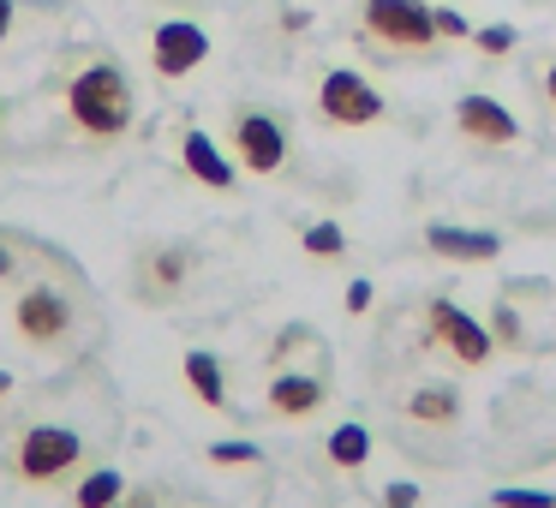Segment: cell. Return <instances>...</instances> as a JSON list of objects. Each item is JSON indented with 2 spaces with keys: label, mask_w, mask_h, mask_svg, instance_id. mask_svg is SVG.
<instances>
[{
  "label": "cell",
  "mask_w": 556,
  "mask_h": 508,
  "mask_svg": "<svg viewBox=\"0 0 556 508\" xmlns=\"http://www.w3.org/2000/svg\"><path fill=\"white\" fill-rule=\"evenodd\" d=\"M431 13H437V37H455V42H460V37H472L467 18H460L455 7H431Z\"/></svg>",
  "instance_id": "23"
},
{
  "label": "cell",
  "mask_w": 556,
  "mask_h": 508,
  "mask_svg": "<svg viewBox=\"0 0 556 508\" xmlns=\"http://www.w3.org/2000/svg\"><path fill=\"white\" fill-rule=\"evenodd\" d=\"M233 156L245 162L252 174H276L281 162H288V132H281V120H269L264 109H245L233 114V132H228Z\"/></svg>",
  "instance_id": "7"
},
{
  "label": "cell",
  "mask_w": 556,
  "mask_h": 508,
  "mask_svg": "<svg viewBox=\"0 0 556 508\" xmlns=\"http://www.w3.org/2000/svg\"><path fill=\"white\" fill-rule=\"evenodd\" d=\"M186 269H192V252L186 245H162V252H150V264H144V276H150V293H174L186 281Z\"/></svg>",
  "instance_id": "15"
},
{
  "label": "cell",
  "mask_w": 556,
  "mask_h": 508,
  "mask_svg": "<svg viewBox=\"0 0 556 508\" xmlns=\"http://www.w3.org/2000/svg\"><path fill=\"white\" fill-rule=\"evenodd\" d=\"M383 508H419V484H407V479H395L383 491Z\"/></svg>",
  "instance_id": "24"
},
{
  "label": "cell",
  "mask_w": 556,
  "mask_h": 508,
  "mask_svg": "<svg viewBox=\"0 0 556 508\" xmlns=\"http://www.w3.org/2000/svg\"><path fill=\"white\" fill-rule=\"evenodd\" d=\"M407 419H419V424H455V419H460V395H455V383H431V389H419V395L407 401Z\"/></svg>",
  "instance_id": "14"
},
{
  "label": "cell",
  "mask_w": 556,
  "mask_h": 508,
  "mask_svg": "<svg viewBox=\"0 0 556 508\" xmlns=\"http://www.w3.org/2000/svg\"><path fill=\"white\" fill-rule=\"evenodd\" d=\"M491 503L496 508H556V496L551 491H496Z\"/></svg>",
  "instance_id": "20"
},
{
  "label": "cell",
  "mask_w": 556,
  "mask_h": 508,
  "mask_svg": "<svg viewBox=\"0 0 556 508\" xmlns=\"http://www.w3.org/2000/svg\"><path fill=\"white\" fill-rule=\"evenodd\" d=\"M132 78L121 73L114 61H90L73 73V85H66V114H73V126L90 138V144H114V138L132 132Z\"/></svg>",
  "instance_id": "1"
},
{
  "label": "cell",
  "mask_w": 556,
  "mask_h": 508,
  "mask_svg": "<svg viewBox=\"0 0 556 508\" xmlns=\"http://www.w3.org/2000/svg\"><path fill=\"white\" fill-rule=\"evenodd\" d=\"M13 323H18V335H25L30 347H54V341L73 335V300H66L61 288H49V281H37V288L18 293Z\"/></svg>",
  "instance_id": "5"
},
{
  "label": "cell",
  "mask_w": 556,
  "mask_h": 508,
  "mask_svg": "<svg viewBox=\"0 0 556 508\" xmlns=\"http://www.w3.org/2000/svg\"><path fill=\"white\" fill-rule=\"evenodd\" d=\"M204 61H210L204 25H192V18H162L156 37H150V66L162 78H192Z\"/></svg>",
  "instance_id": "6"
},
{
  "label": "cell",
  "mask_w": 556,
  "mask_h": 508,
  "mask_svg": "<svg viewBox=\"0 0 556 508\" xmlns=\"http://www.w3.org/2000/svg\"><path fill=\"white\" fill-rule=\"evenodd\" d=\"M78 460H85L78 431H66V424H37V431H25V443H18V479L54 484L61 472H73Z\"/></svg>",
  "instance_id": "4"
},
{
  "label": "cell",
  "mask_w": 556,
  "mask_h": 508,
  "mask_svg": "<svg viewBox=\"0 0 556 508\" xmlns=\"http://www.w3.org/2000/svg\"><path fill=\"white\" fill-rule=\"evenodd\" d=\"M317 407H324V383L317 377H276L269 383V412H281V419H305Z\"/></svg>",
  "instance_id": "12"
},
{
  "label": "cell",
  "mask_w": 556,
  "mask_h": 508,
  "mask_svg": "<svg viewBox=\"0 0 556 508\" xmlns=\"http://www.w3.org/2000/svg\"><path fill=\"white\" fill-rule=\"evenodd\" d=\"M210 460H216V467H252L257 448L252 443H216V448H210Z\"/></svg>",
  "instance_id": "22"
},
{
  "label": "cell",
  "mask_w": 556,
  "mask_h": 508,
  "mask_svg": "<svg viewBox=\"0 0 556 508\" xmlns=\"http://www.w3.org/2000/svg\"><path fill=\"white\" fill-rule=\"evenodd\" d=\"M317 114H324L329 126H377L383 120V97H377V85L359 78L353 66H336V73H324V85H317Z\"/></svg>",
  "instance_id": "3"
},
{
  "label": "cell",
  "mask_w": 556,
  "mask_h": 508,
  "mask_svg": "<svg viewBox=\"0 0 556 508\" xmlns=\"http://www.w3.org/2000/svg\"><path fill=\"white\" fill-rule=\"evenodd\" d=\"M7 389H13V377H7V371H0V395H7Z\"/></svg>",
  "instance_id": "30"
},
{
  "label": "cell",
  "mask_w": 556,
  "mask_h": 508,
  "mask_svg": "<svg viewBox=\"0 0 556 508\" xmlns=\"http://www.w3.org/2000/svg\"><path fill=\"white\" fill-rule=\"evenodd\" d=\"M13 264H18V257H13V245H7V240H0V281H7V276H13Z\"/></svg>",
  "instance_id": "27"
},
{
  "label": "cell",
  "mask_w": 556,
  "mask_h": 508,
  "mask_svg": "<svg viewBox=\"0 0 556 508\" xmlns=\"http://www.w3.org/2000/svg\"><path fill=\"white\" fill-rule=\"evenodd\" d=\"M472 42H479L484 54H508V49H515V30H508V25H484V30H472Z\"/></svg>",
  "instance_id": "21"
},
{
  "label": "cell",
  "mask_w": 556,
  "mask_h": 508,
  "mask_svg": "<svg viewBox=\"0 0 556 508\" xmlns=\"http://www.w3.org/2000/svg\"><path fill=\"white\" fill-rule=\"evenodd\" d=\"M13 13H18L13 0H0V49H7V37H13Z\"/></svg>",
  "instance_id": "26"
},
{
  "label": "cell",
  "mask_w": 556,
  "mask_h": 508,
  "mask_svg": "<svg viewBox=\"0 0 556 508\" xmlns=\"http://www.w3.org/2000/svg\"><path fill=\"white\" fill-rule=\"evenodd\" d=\"M491 341H503V347H520V317H515V305H496L491 312Z\"/></svg>",
  "instance_id": "19"
},
{
  "label": "cell",
  "mask_w": 556,
  "mask_h": 508,
  "mask_svg": "<svg viewBox=\"0 0 556 508\" xmlns=\"http://www.w3.org/2000/svg\"><path fill=\"white\" fill-rule=\"evenodd\" d=\"M544 97H551V109H556V61H551V73H544Z\"/></svg>",
  "instance_id": "29"
},
{
  "label": "cell",
  "mask_w": 556,
  "mask_h": 508,
  "mask_svg": "<svg viewBox=\"0 0 556 508\" xmlns=\"http://www.w3.org/2000/svg\"><path fill=\"white\" fill-rule=\"evenodd\" d=\"M455 132L467 138V144H479V150H508L520 138V126H515V114H508L496 97L472 90V97L455 102Z\"/></svg>",
  "instance_id": "9"
},
{
  "label": "cell",
  "mask_w": 556,
  "mask_h": 508,
  "mask_svg": "<svg viewBox=\"0 0 556 508\" xmlns=\"http://www.w3.org/2000/svg\"><path fill=\"white\" fill-rule=\"evenodd\" d=\"M425 245H431L437 257H448V264H491L496 252H503V240L484 228H448V221H431L425 228Z\"/></svg>",
  "instance_id": "10"
},
{
  "label": "cell",
  "mask_w": 556,
  "mask_h": 508,
  "mask_svg": "<svg viewBox=\"0 0 556 508\" xmlns=\"http://www.w3.org/2000/svg\"><path fill=\"white\" fill-rule=\"evenodd\" d=\"M348 312H353V317L371 312V281H353V288H348Z\"/></svg>",
  "instance_id": "25"
},
{
  "label": "cell",
  "mask_w": 556,
  "mask_h": 508,
  "mask_svg": "<svg viewBox=\"0 0 556 508\" xmlns=\"http://www.w3.org/2000/svg\"><path fill=\"white\" fill-rule=\"evenodd\" d=\"M329 460H336V467H365V460H371V431H365V424H336V431H329Z\"/></svg>",
  "instance_id": "16"
},
{
  "label": "cell",
  "mask_w": 556,
  "mask_h": 508,
  "mask_svg": "<svg viewBox=\"0 0 556 508\" xmlns=\"http://www.w3.org/2000/svg\"><path fill=\"white\" fill-rule=\"evenodd\" d=\"M121 491H126L121 472H90V479L78 484L73 503H78V508H114V503H121Z\"/></svg>",
  "instance_id": "17"
},
{
  "label": "cell",
  "mask_w": 556,
  "mask_h": 508,
  "mask_svg": "<svg viewBox=\"0 0 556 508\" xmlns=\"http://www.w3.org/2000/svg\"><path fill=\"white\" fill-rule=\"evenodd\" d=\"M305 252H312V257H324V264H329V257H341V252H348V233H341L336 221H312V228H305Z\"/></svg>",
  "instance_id": "18"
},
{
  "label": "cell",
  "mask_w": 556,
  "mask_h": 508,
  "mask_svg": "<svg viewBox=\"0 0 556 508\" xmlns=\"http://www.w3.org/2000/svg\"><path fill=\"white\" fill-rule=\"evenodd\" d=\"M359 42L389 61H425L437 49V13L425 0H365L359 7Z\"/></svg>",
  "instance_id": "2"
},
{
  "label": "cell",
  "mask_w": 556,
  "mask_h": 508,
  "mask_svg": "<svg viewBox=\"0 0 556 508\" xmlns=\"http://www.w3.org/2000/svg\"><path fill=\"white\" fill-rule=\"evenodd\" d=\"M186 383H192V395L204 401V407H228V377H222V359L204 347L186 353Z\"/></svg>",
  "instance_id": "13"
},
{
  "label": "cell",
  "mask_w": 556,
  "mask_h": 508,
  "mask_svg": "<svg viewBox=\"0 0 556 508\" xmlns=\"http://www.w3.org/2000/svg\"><path fill=\"white\" fill-rule=\"evenodd\" d=\"M425 323H431L437 347H448L460 365H484V359H491V329L472 323L455 300H431V305H425Z\"/></svg>",
  "instance_id": "8"
},
{
  "label": "cell",
  "mask_w": 556,
  "mask_h": 508,
  "mask_svg": "<svg viewBox=\"0 0 556 508\" xmlns=\"http://www.w3.org/2000/svg\"><path fill=\"white\" fill-rule=\"evenodd\" d=\"M114 508H162L156 496H132V503H114Z\"/></svg>",
  "instance_id": "28"
},
{
  "label": "cell",
  "mask_w": 556,
  "mask_h": 508,
  "mask_svg": "<svg viewBox=\"0 0 556 508\" xmlns=\"http://www.w3.org/2000/svg\"><path fill=\"white\" fill-rule=\"evenodd\" d=\"M180 162H186V174H192L198 186H210V192H228V186H233V162L222 156L216 138L198 132V126L180 138Z\"/></svg>",
  "instance_id": "11"
},
{
  "label": "cell",
  "mask_w": 556,
  "mask_h": 508,
  "mask_svg": "<svg viewBox=\"0 0 556 508\" xmlns=\"http://www.w3.org/2000/svg\"><path fill=\"white\" fill-rule=\"evenodd\" d=\"M180 7H192V0H180Z\"/></svg>",
  "instance_id": "31"
}]
</instances>
